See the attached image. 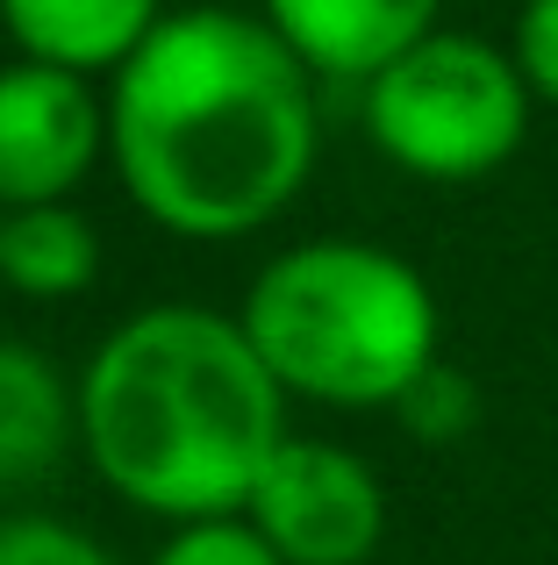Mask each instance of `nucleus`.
<instances>
[{
  "label": "nucleus",
  "instance_id": "obj_1",
  "mask_svg": "<svg viewBox=\"0 0 558 565\" xmlns=\"http://www.w3.org/2000/svg\"><path fill=\"white\" fill-rule=\"evenodd\" d=\"M108 143L129 193L165 230L237 236L272 222L315 166L308 65L272 22L186 8L115 72Z\"/></svg>",
  "mask_w": 558,
  "mask_h": 565
},
{
  "label": "nucleus",
  "instance_id": "obj_2",
  "mask_svg": "<svg viewBox=\"0 0 558 565\" xmlns=\"http://www.w3.org/2000/svg\"><path fill=\"white\" fill-rule=\"evenodd\" d=\"M79 437L115 494L158 515L223 523L229 509H251L287 444L279 380L244 322L208 308H143L86 365Z\"/></svg>",
  "mask_w": 558,
  "mask_h": 565
},
{
  "label": "nucleus",
  "instance_id": "obj_3",
  "mask_svg": "<svg viewBox=\"0 0 558 565\" xmlns=\"http://www.w3.org/2000/svg\"><path fill=\"white\" fill-rule=\"evenodd\" d=\"M244 337L279 386L315 401H401L437 365V301L373 244H293L258 273Z\"/></svg>",
  "mask_w": 558,
  "mask_h": 565
},
{
  "label": "nucleus",
  "instance_id": "obj_4",
  "mask_svg": "<svg viewBox=\"0 0 558 565\" xmlns=\"http://www.w3.org/2000/svg\"><path fill=\"white\" fill-rule=\"evenodd\" d=\"M365 122L394 166L422 180H480L516 158L530 129V79L480 36H422L365 79Z\"/></svg>",
  "mask_w": 558,
  "mask_h": 565
},
{
  "label": "nucleus",
  "instance_id": "obj_5",
  "mask_svg": "<svg viewBox=\"0 0 558 565\" xmlns=\"http://www.w3.org/2000/svg\"><path fill=\"white\" fill-rule=\"evenodd\" d=\"M251 530L287 565H358L387 530V494L351 451L287 437L251 494Z\"/></svg>",
  "mask_w": 558,
  "mask_h": 565
},
{
  "label": "nucleus",
  "instance_id": "obj_6",
  "mask_svg": "<svg viewBox=\"0 0 558 565\" xmlns=\"http://www.w3.org/2000/svg\"><path fill=\"white\" fill-rule=\"evenodd\" d=\"M100 108L79 72L57 65H8L0 72V201L8 207H57L86 180L100 151Z\"/></svg>",
  "mask_w": 558,
  "mask_h": 565
},
{
  "label": "nucleus",
  "instance_id": "obj_7",
  "mask_svg": "<svg viewBox=\"0 0 558 565\" xmlns=\"http://www.w3.org/2000/svg\"><path fill=\"white\" fill-rule=\"evenodd\" d=\"M437 0H266V22L279 29L301 65L336 79H379L394 57H408L430 29Z\"/></svg>",
  "mask_w": 558,
  "mask_h": 565
},
{
  "label": "nucleus",
  "instance_id": "obj_8",
  "mask_svg": "<svg viewBox=\"0 0 558 565\" xmlns=\"http://www.w3.org/2000/svg\"><path fill=\"white\" fill-rule=\"evenodd\" d=\"M8 36L29 51V65L94 72L129 65L158 29V0H0Z\"/></svg>",
  "mask_w": 558,
  "mask_h": 565
},
{
  "label": "nucleus",
  "instance_id": "obj_9",
  "mask_svg": "<svg viewBox=\"0 0 558 565\" xmlns=\"http://www.w3.org/2000/svg\"><path fill=\"white\" fill-rule=\"evenodd\" d=\"M72 401L51 359L29 344H0V487L43 480L65 451Z\"/></svg>",
  "mask_w": 558,
  "mask_h": 565
},
{
  "label": "nucleus",
  "instance_id": "obj_10",
  "mask_svg": "<svg viewBox=\"0 0 558 565\" xmlns=\"http://www.w3.org/2000/svg\"><path fill=\"white\" fill-rule=\"evenodd\" d=\"M100 273V244L94 222L72 215L65 201L57 207H8L0 222V279L36 301H57V294H79L86 279Z\"/></svg>",
  "mask_w": 558,
  "mask_h": 565
},
{
  "label": "nucleus",
  "instance_id": "obj_11",
  "mask_svg": "<svg viewBox=\"0 0 558 565\" xmlns=\"http://www.w3.org/2000/svg\"><path fill=\"white\" fill-rule=\"evenodd\" d=\"M394 408H401V423L416 429V437H459V429H473L480 394H473V380H465V373H451V365H430V373L408 386Z\"/></svg>",
  "mask_w": 558,
  "mask_h": 565
},
{
  "label": "nucleus",
  "instance_id": "obj_12",
  "mask_svg": "<svg viewBox=\"0 0 558 565\" xmlns=\"http://www.w3.org/2000/svg\"><path fill=\"white\" fill-rule=\"evenodd\" d=\"M151 565H287V558L244 523H186Z\"/></svg>",
  "mask_w": 558,
  "mask_h": 565
},
{
  "label": "nucleus",
  "instance_id": "obj_13",
  "mask_svg": "<svg viewBox=\"0 0 558 565\" xmlns=\"http://www.w3.org/2000/svg\"><path fill=\"white\" fill-rule=\"evenodd\" d=\"M0 565H115V558L79 530L29 515V523H0Z\"/></svg>",
  "mask_w": 558,
  "mask_h": 565
},
{
  "label": "nucleus",
  "instance_id": "obj_14",
  "mask_svg": "<svg viewBox=\"0 0 558 565\" xmlns=\"http://www.w3.org/2000/svg\"><path fill=\"white\" fill-rule=\"evenodd\" d=\"M516 72L545 100H558V0H530L516 22Z\"/></svg>",
  "mask_w": 558,
  "mask_h": 565
},
{
  "label": "nucleus",
  "instance_id": "obj_15",
  "mask_svg": "<svg viewBox=\"0 0 558 565\" xmlns=\"http://www.w3.org/2000/svg\"><path fill=\"white\" fill-rule=\"evenodd\" d=\"M0 222H8V215H0Z\"/></svg>",
  "mask_w": 558,
  "mask_h": 565
}]
</instances>
